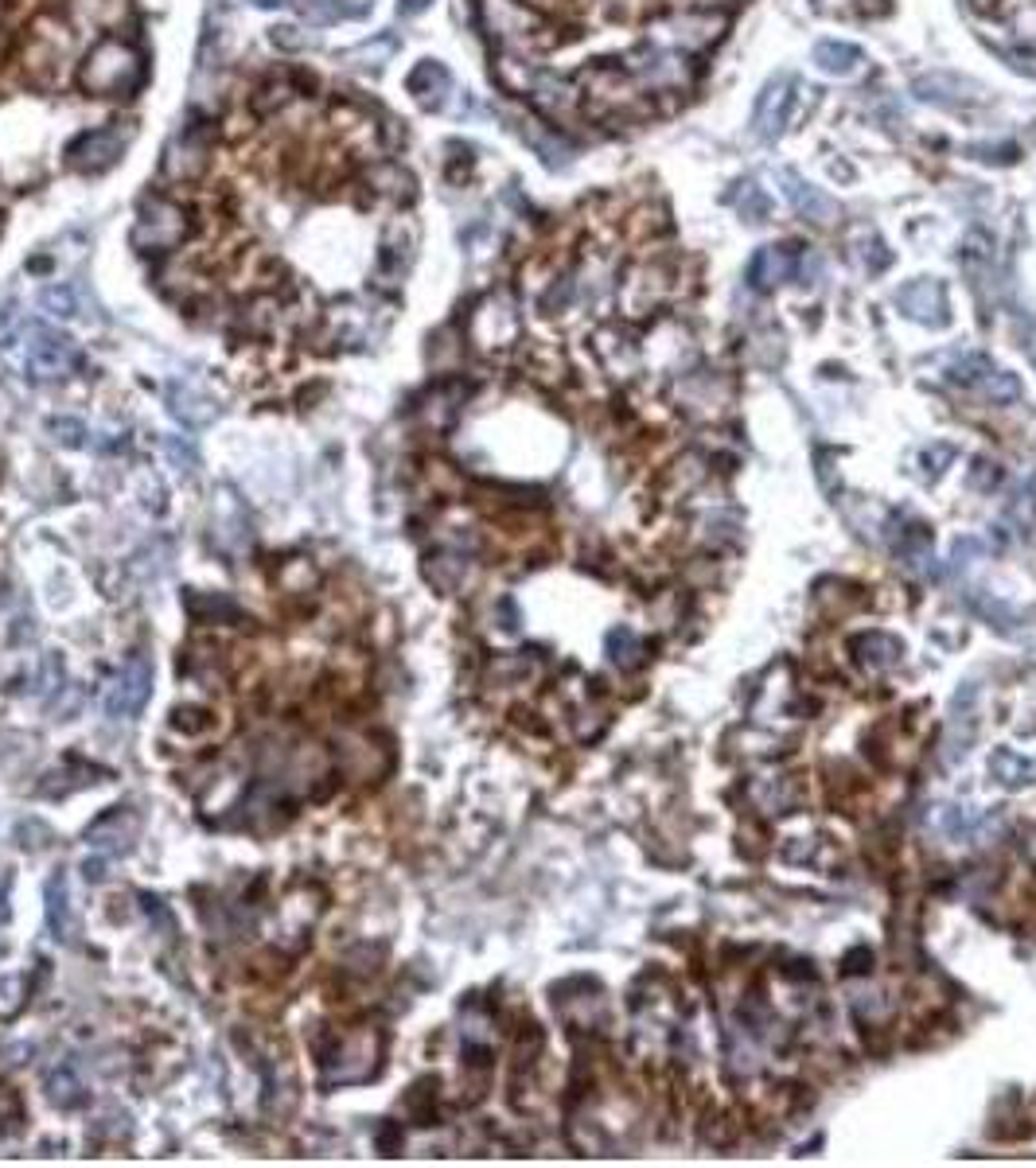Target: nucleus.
<instances>
[{
	"instance_id": "nucleus-26",
	"label": "nucleus",
	"mask_w": 1036,
	"mask_h": 1168,
	"mask_svg": "<svg viewBox=\"0 0 1036 1168\" xmlns=\"http://www.w3.org/2000/svg\"><path fill=\"white\" fill-rule=\"evenodd\" d=\"M269 43H274L277 52L296 55V52H305V47H308V36L296 28V24H277V28H269Z\"/></svg>"
},
{
	"instance_id": "nucleus-5",
	"label": "nucleus",
	"mask_w": 1036,
	"mask_h": 1168,
	"mask_svg": "<svg viewBox=\"0 0 1036 1168\" xmlns=\"http://www.w3.org/2000/svg\"><path fill=\"white\" fill-rule=\"evenodd\" d=\"M214 156V122H192L176 132L164 149V180L168 183H199Z\"/></svg>"
},
{
	"instance_id": "nucleus-4",
	"label": "nucleus",
	"mask_w": 1036,
	"mask_h": 1168,
	"mask_svg": "<svg viewBox=\"0 0 1036 1168\" xmlns=\"http://www.w3.org/2000/svg\"><path fill=\"white\" fill-rule=\"evenodd\" d=\"M144 82V62L137 55V47L117 36L110 40H98L86 52L79 67V86L94 98H122V94H132Z\"/></svg>"
},
{
	"instance_id": "nucleus-1",
	"label": "nucleus",
	"mask_w": 1036,
	"mask_h": 1168,
	"mask_svg": "<svg viewBox=\"0 0 1036 1168\" xmlns=\"http://www.w3.org/2000/svg\"><path fill=\"white\" fill-rule=\"evenodd\" d=\"M744 0H472L499 90L549 132L612 141L698 98Z\"/></svg>"
},
{
	"instance_id": "nucleus-7",
	"label": "nucleus",
	"mask_w": 1036,
	"mask_h": 1168,
	"mask_svg": "<svg viewBox=\"0 0 1036 1168\" xmlns=\"http://www.w3.org/2000/svg\"><path fill=\"white\" fill-rule=\"evenodd\" d=\"M79 366V347L71 336L62 332H47V327H31V347L24 370L31 375V382H55L67 378Z\"/></svg>"
},
{
	"instance_id": "nucleus-15",
	"label": "nucleus",
	"mask_w": 1036,
	"mask_h": 1168,
	"mask_svg": "<svg viewBox=\"0 0 1036 1168\" xmlns=\"http://www.w3.org/2000/svg\"><path fill=\"white\" fill-rule=\"evenodd\" d=\"M748 277H752V285H756V289H775V285H783V281H792V277H795V250H787V245H764L760 254L752 257Z\"/></svg>"
},
{
	"instance_id": "nucleus-32",
	"label": "nucleus",
	"mask_w": 1036,
	"mask_h": 1168,
	"mask_svg": "<svg viewBox=\"0 0 1036 1168\" xmlns=\"http://www.w3.org/2000/svg\"><path fill=\"white\" fill-rule=\"evenodd\" d=\"M390 47H394V43H390V40L375 43V47H370V43H366V47H359V52H351V59H370V62H375V59H382V55H387Z\"/></svg>"
},
{
	"instance_id": "nucleus-18",
	"label": "nucleus",
	"mask_w": 1036,
	"mask_h": 1168,
	"mask_svg": "<svg viewBox=\"0 0 1036 1168\" xmlns=\"http://www.w3.org/2000/svg\"><path fill=\"white\" fill-rule=\"evenodd\" d=\"M43 900H47V927L55 931V939H67V943H71V939H74V912H71V892H67V881H62V876H52V881H47V892H43Z\"/></svg>"
},
{
	"instance_id": "nucleus-2",
	"label": "nucleus",
	"mask_w": 1036,
	"mask_h": 1168,
	"mask_svg": "<svg viewBox=\"0 0 1036 1168\" xmlns=\"http://www.w3.org/2000/svg\"><path fill=\"white\" fill-rule=\"evenodd\" d=\"M966 24L994 55L1036 79V0H958Z\"/></svg>"
},
{
	"instance_id": "nucleus-30",
	"label": "nucleus",
	"mask_w": 1036,
	"mask_h": 1168,
	"mask_svg": "<svg viewBox=\"0 0 1036 1168\" xmlns=\"http://www.w3.org/2000/svg\"><path fill=\"white\" fill-rule=\"evenodd\" d=\"M43 308L52 315H62V320H67V315H74V293L67 285H52L43 293Z\"/></svg>"
},
{
	"instance_id": "nucleus-33",
	"label": "nucleus",
	"mask_w": 1036,
	"mask_h": 1168,
	"mask_svg": "<svg viewBox=\"0 0 1036 1168\" xmlns=\"http://www.w3.org/2000/svg\"><path fill=\"white\" fill-rule=\"evenodd\" d=\"M429 9V0H397V16H417V12H425Z\"/></svg>"
},
{
	"instance_id": "nucleus-8",
	"label": "nucleus",
	"mask_w": 1036,
	"mask_h": 1168,
	"mask_svg": "<svg viewBox=\"0 0 1036 1168\" xmlns=\"http://www.w3.org/2000/svg\"><path fill=\"white\" fill-rule=\"evenodd\" d=\"M125 153V137L122 129H86L79 132L62 156H67V168L79 175H102L110 172L113 164L122 160Z\"/></svg>"
},
{
	"instance_id": "nucleus-3",
	"label": "nucleus",
	"mask_w": 1036,
	"mask_h": 1168,
	"mask_svg": "<svg viewBox=\"0 0 1036 1168\" xmlns=\"http://www.w3.org/2000/svg\"><path fill=\"white\" fill-rule=\"evenodd\" d=\"M192 234H195V219L180 199H172V195H164V192L141 195L137 223H132V230H129V242L137 254L168 257V254H176Z\"/></svg>"
},
{
	"instance_id": "nucleus-10",
	"label": "nucleus",
	"mask_w": 1036,
	"mask_h": 1168,
	"mask_svg": "<svg viewBox=\"0 0 1036 1168\" xmlns=\"http://www.w3.org/2000/svg\"><path fill=\"white\" fill-rule=\"evenodd\" d=\"M975 686L966 681L963 690L955 693V701H951V713H947V732H943V763H958L966 752H970V744H975V732H978V717H975Z\"/></svg>"
},
{
	"instance_id": "nucleus-17",
	"label": "nucleus",
	"mask_w": 1036,
	"mask_h": 1168,
	"mask_svg": "<svg viewBox=\"0 0 1036 1168\" xmlns=\"http://www.w3.org/2000/svg\"><path fill=\"white\" fill-rule=\"evenodd\" d=\"M854 655L869 671H888V666L900 662V643L893 635H881V631H865L854 639Z\"/></svg>"
},
{
	"instance_id": "nucleus-20",
	"label": "nucleus",
	"mask_w": 1036,
	"mask_h": 1168,
	"mask_svg": "<svg viewBox=\"0 0 1036 1168\" xmlns=\"http://www.w3.org/2000/svg\"><path fill=\"white\" fill-rule=\"evenodd\" d=\"M990 772H994V779L1002 787H1013L1017 791V787H1033L1036 783V760H1025V756L1002 748V752L990 756Z\"/></svg>"
},
{
	"instance_id": "nucleus-31",
	"label": "nucleus",
	"mask_w": 1036,
	"mask_h": 1168,
	"mask_svg": "<svg viewBox=\"0 0 1036 1168\" xmlns=\"http://www.w3.org/2000/svg\"><path fill=\"white\" fill-rule=\"evenodd\" d=\"M16 324H20V312L16 308H0V347H9L12 336H16Z\"/></svg>"
},
{
	"instance_id": "nucleus-28",
	"label": "nucleus",
	"mask_w": 1036,
	"mask_h": 1168,
	"mask_svg": "<svg viewBox=\"0 0 1036 1168\" xmlns=\"http://www.w3.org/2000/svg\"><path fill=\"white\" fill-rule=\"evenodd\" d=\"M24 1005V982L20 977H0V1016L20 1013Z\"/></svg>"
},
{
	"instance_id": "nucleus-22",
	"label": "nucleus",
	"mask_w": 1036,
	"mask_h": 1168,
	"mask_svg": "<svg viewBox=\"0 0 1036 1168\" xmlns=\"http://www.w3.org/2000/svg\"><path fill=\"white\" fill-rule=\"evenodd\" d=\"M814 59H818V67H823L826 74H850L862 67L865 55L857 52V47H850V43H834V40H823L818 47H814Z\"/></svg>"
},
{
	"instance_id": "nucleus-9",
	"label": "nucleus",
	"mask_w": 1036,
	"mask_h": 1168,
	"mask_svg": "<svg viewBox=\"0 0 1036 1168\" xmlns=\"http://www.w3.org/2000/svg\"><path fill=\"white\" fill-rule=\"evenodd\" d=\"M149 690H153V666H149L144 655H137V659L125 662L122 674L113 678L110 693H106V713H110V717H132V713H141L144 701H149Z\"/></svg>"
},
{
	"instance_id": "nucleus-27",
	"label": "nucleus",
	"mask_w": 1036,
	"mask_h": 1168,
	"mask_svg": "<svg viewBox=\"0 0 1036 1168\" xmlns=\"http://www.w3.org/2000/svg\"><path fill=\"white\" fill-rule=\"evenodd\" d=\"M164 452H168V460H172L180 472H195V464H199L195 448L187 445L183 437H164Z\"/></svg>"
},
{
	"instance_id": "nucleus-21",
	"label": "nucleus",
	"mask_w": 1036,
	"mask_h": 1168,
	"mask_svg": "<svg viewBox=\"0 0 1036 1168\" xmlns=\"http://www.w3.org/2000/svg\"><path fill=\"white\" fill-rule=\"evenodd\" d=\"M187 611L195 616V623H242V608L230 596H187Z\"/></svg>"
},
{
	"instance_id": "nucleus-24",
	"label": "nucleus",
	"mask_w": 1036,
	"mask_h": 1168,
	"mask_svg": "<svg viewBox=\"0 0 1036 1168\" xmlns=\"http://www.w3.org/2000/svg\"><path fill=\"white\" fill-rule=\"evenodd\" d=\"M608 655H612V662H616L620 671H631V666H640V662H643V643H640V635H631L628 628H616V631L608 635Z\"/></svg>"
},
{
	"instance_id": "nucleus-6",
	"label": "nucleus",
	"mask_w": 1036,
	"mask_h": 1168,
	"mask_svg": "<svg viewBox=\"0 0 1036 1168\" xmlns=\"http://www.w3.org/2000/svg\"><path fill=\"white\" fill-rule=\"evenodd\" d=\"M359 183L366 187L370 199H378L390 211H402L417 199V180L409 172L406 164L394 160V156H375L370 164L359 168Z\"/></svg>"
},
{
	"instance_id": "nucleus-11",
	"label": "nucleus",
	"mask_w": 1036,
	"mask_h": 1168,
	"mask_svg": "<svg viewBox=\"0 0 1036 1168\" xmlns=\"http://www.w3.org/2000/svg\"><path fill=\"white\" fill-rule=\"evenodd\" d=\"M406 90H409V98L421 105V110L433 113V110H440V105H445L448 90H452V74L445 71V62L421 59L414 71L406 74Z\"/></svg>"
},
{
	"instance_id": "nucleus-13",
	"label": "nucleus",
	"mask_w": 1036,
	"mask_h": 1168,
	"mask_svg": "<svg viewBox=\"0 0 1036 1168\" xmlns=\"http://www.w3.org/2000/svg\"><path fill=\"white\" fill-rule=\"evenodd\" d=\"M896 300H900V308H905L912 320H920V324H927V327L947 324V296L935 281H912V285H905L896 293Z\"/></svg>"
},
{
	"instance_id": "nucleus-16",
	"label": "nucleus",
	"mask_w": 1036,
	"mask_h": 1168,
	"mask_svg": "<svg viewBox=\"0 0 1036 1168\" xmlns=\"http://www.w3.org/2000/svg\"><path fill=\"white\" fill-rule=\"evenodd\" d=\"M168 409H172L176 421H183L187 428L195 425H207L219 409H214V402L207 394H199L195 386H183V382H176V386H168Z\"/></svg>"
},
{
	"instance_id": "nucleus-34",
	"label": "nucleus",
	"mask_w": 1036,
	"mask_h": 1168,
	"mask_svg": "<svg viewBox=\"0 0 1036 1168\" xmlns=\"http://www.w3.org/2000/svg\"><path fill=\"white\" fill-rule=\"evenodd\" d=\"M250 4H257V9H285L289 0H250Z\"/></svg>"
},
{
	"instance_id": "nucleus-14",
	"label": "nucleus",
	"mask_w": 1036,
	"mask_h": 1168,
	"mask_svg": "<svg viewBox=\"0 0 1036 1168\" xmlns=\"http://www.w3.org/2000/svg\"><path fill=\"white\" fill-rule=\"evenodd\" d=\"M132 838H137V818H132L129 811H122V806L106 811L102 818L86 830V842H90L94 849H102V854H122V849H129Z\"/></svg>"
},
{
	"instance_id": "nucleus-29",
	"label": "nucleus",
	"mask_w": 1036,
	"mask_h": 1168,
	"mask_svg": "<svg viewBox=\"0 0 1036 1168\" xmlns=\"http://www.w3.org/2000/svg\"><path fill=\"white\" fill-rule=\"evenodd\" d=\"M52 433H55V440H59L62 448H79L82 437H86L82 421H74V417H55V421H52Z\"/></svg>"
},
{
	"instance_id": "nucleus-12",
	"label": "nucleus",
	"mask_w": 1036,
	"mask_h": 1168,
	"mask_svg": "<svg viewBox=\"0 0 1036 1168\" xmlns=\"http://www.w3.org/2000/svg\"><path fill=\"white\" fill-rule=\"evenodd\" d=\"M792 102H795V82L792 79L768 82V90H764L760 102H756V125H760V132L768 137V141H775V137L783 132V125H787V117H792Z\"/></svg>"
},
{
	"instance_id": "nucleus-19",
	"label": "nucleus",
	"mask_w": 1036,
	"mask_h": 1168,
	"mask_svg": "<svg viewBox=\"0 0 1036 1168\" xmlns=\"http://www.w3.org/2000/svg\"><path fill=\"white\" fill-rule=\"evenodd\" d=\"M300 16L312 28H327V24H344V20H363L366 4H351V0H305L300 4Z\"/></svg>"
},
{
	"instance_id": "nucleus-23",
	"label": "nucleus",
	"mask_w": 1036,
	"mask_h": 1168,
	"mask_svg": "<svg viewBox=\"0 0 1036 1168\" xmlns=\"http://www.w3.org/2000/svg\"><path fill=\"white\" fill-rule=\"evenodd\" d=\"M47 1095H52V1102H55V1107H62V1110L79 1107L82 1098H86V1095H82V1079L74 1075V1067H67V1064L55 1067L52 1075H47Z\"/></svg>"
},
{
	"instance_id": "nucleus-25",
	"label": "nucleus",
	"mask_w": 1036,
	"mask_h": 1168,
	"mask_svg": "<svg viewBox=\"0 0 1036 1168\" xmlns=\"http://www.w3.org/2000/svg\"><path fill=\"white\" fill-rule=\"evenodd\" d=\"M214 717L207 709H199V705H180V709H172V729L183 732V736H204V732H211Z\"/></svg>"
}]
</instances>
